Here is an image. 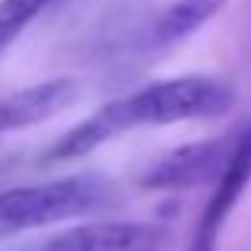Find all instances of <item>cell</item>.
Masks as SVG:
<instances>
[{
  "label": "cell",
  "mask_w": 251,
  "mask_h": 251,
  "mask_svg": "<svg viewBox=\"0 0 251 251\" xmlns=\"http://www.w3.org/2000/svg\"><path fill=\"white\" fill-rule=\"evenodd\" d=\"M251 184V118L242 121L239 127L229 134V156L226 166H223L220 178L213 184V194H210L207 207L201 213V226L213 229V232H223L226 220L232 216L235 203L242 201V194Z\"/></svg>",
  "instance_id": "5"
},
{
  "label": "cell",
  "mask_w": 251,
  "mask_h": 251,
  "mask_svg": "<svg viewBox=\"0 0 251 251\" xmlns=\"http://www.w3.org/2000/svg\"><path fill=\"white\" fill-rule=\"evenodd\" d=\"M54 0H0V51L25 32V25Z\"/></svg>",
  "instance_id": "8"
},
{
  "label": "cell",
  "mask_w": 251,
  "mask_h": 251,
  "mask_svg": "<svg viewBox=\"0 0 251 251\" xmlns=\"http://www.w3.org/2000/svg\"><path fill=\"white\" fill-rule=\"evenodd\" d=\"M232 105L235 89L220 76H175V80L150 83L130 96L111 99L108 111L115 118L118 134H127L143 124L159 127V124L223 118Z\"/></svg>",
  "instance_id": "1"
},
{
  "label": "cell",
  "mask_w": 251,
  "mask_h": 251,
  "mask_svg": "<svg viewBox=\"0 0 251 251\" xmlns=\"http://www.w3.org/2000/svg\"><path fill=\"white\" fill-rule=\"evenodd\" d=\"M223 3L226 0H178V3L166 6L162 13L153 16V23L143 25L140 38H137V51L159 54V51L188 42L223 10Z\"/></svg>",
  "instance_id": "7"
},
{
  "label": "cell",
  "mask_w": 251,
  "mask_h": 251,
  "mask_svg": "<svg viewBox=\"0 0 251 251\" xmlns=\"http://www.w3.org/2000/svg\"><path fill=\"white\" fill-rule=\"evenodd\" d=\"M76 99V83L70 76H51L35 86L13 92L0 99V134L10 130H25L32 124H42L48 118L61 115L70 102Z\"/></svg>",
  "instance_id": "6"
},
{
  "label": "cell",
  "mask_w": 251,
  "mask_h": 251,
  "mask_svg": "<svg viewBox=\"0 0 251 251\" xmlns=\"http://www.w3.org/2000/svg\"><path fill=\"white\" fill-rule=\"evenodd\" d=\"M111 201H115V184L96 172L38 184H16L0 191V229L19 232V229H42L80 220L105 210Z\"/></svg>",
  "instance_id": "2"
},
{
  "label": "cell",
  "mask_w": 251,
  "mask_h": 251,
  "mask_svg": "<svg viewBox=\"0 0 251 251\" xmlns=\"http://www.w3.org/2000/svg\"><path fill=\"white\" fill-rule=\"evenodd\" d=\"M229 156V137L194 140L169 150L140 175L147 191H188L197 184H216Z\"/></svg>",
  "instance_id": "3"
},
{
  "label": "cell",
  "mask_w": 251,
  "mask_h": 251,
  "mask_svg": "<svg viewBox=\"0 0 251 251\" xmlns=\"http://www.w3.org/2000/svg\"><path fill=\"white\" fill-rule=\"evenodd\" d=\"M169 232L156 223H89L48 239L38 251H166Z\"/></svg>",
  "instance_id": "4"
}]
</instances>
